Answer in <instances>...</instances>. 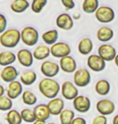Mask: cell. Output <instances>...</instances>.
<instances>
[{"instance_id": "2", "label": "cell", "mask_w": 118, "mask_h": 124, "mask_svg": "<svg viewBox=\"0 0 118 124\" xmlns=\"http://www.w3.org/2000/svg\"><path fill=\"white\" fill-rule=\"evenodd\" d=\"M21 41V31L16 28H9L0 34V44L7 48H13Z\"/></svg>"}, {"instance_id": "16", "label": "cell", "mask_w": 118, "mask_h": 124, "mask_svg": "<svg viewBox=\"0 0 118 124\" xmlns=\"http://www.w3.org/2000/svg\"><path fill=\"white\" fill-rule=\"evenodd\" d=\"M60 69L66 73H72L76 71L77 64L75 59L72 56H66L60 59Z\"/></svg>"}, {"instance_id": "17", "label": "cell", "mask_w": 118, "mask_h": 124, "mask_svg": "<svg viewBox=\"0 0 118 124\" xmlns=\"http://www.w3.org/2000/svg\"><path fill=\"white\" fill-rule=\"evenodd\" d=\"M19 71L14 66L8 65L3 67L2 71L0 72V78L4 82L10 83L11 81H15L19 76Z\"/></svg>"}, {"instance_id": "9", "label": "cell", "mask_w": 118, "mask_h": 124, "mask_svg": "<svg viewBox=\"0 0 118 124\" xmlns=\"http://www.w3.org/2000/svg\"><path fill=\"white\" fill-rule=\"evenodd\" d=\"M96 108L100 115L108 116L114 113L115 110H116V106L112 101L104 98L100 99V101H97Z\"/></svg>"}, {"instance_id": "20", "label": "cell", "mask_w": 118, "mask_h": 124, "mask_svg": "<svg viewBox=\"0 0 118 124\" xmlns=\"http://www.w3.org/2000/svg\"><path fill=\"white\" fill-rule=\"evenodd\" d=\"M114 32L113 30L109 27L103 26L98 29L97 32V38L100 42H109L113 38Z\"/></svg>"}, {"instance_id": "8", "label": "cell", "mask_w": 118, "mask_h": 124, "mask_svg": "<svg viewBox=\"0 0 118 124\" xmlns=\"http://www.w3.org/2000/svg\"><path fill=\"white\" fill-rule=\"evenodd\" d=\"M51 55L55 58H62L63 56H69L71 53V48L67 43L64 42H56L51 46Z\"/></svg>"}, {"instance_id": "44", "label": "cell", "mask_w": 118, "mask_h": 124, "mask_svg": "<svg viewBox=\"0 0 118 124\" xmlns=\"http://www.w3.org/2000/svg\"><path fill=\"white\" fill-rule=\"evenodd\" d=\"M0 124H2V123H0Z\"/></svg>"}, {"instance_id": "5", "label": "cell", "mask_w": 118, "mask_h": 124, "mask_svg": "<svg viewBox=\"0 0 118 124\" xmlns=\"http://www.w3.org/2000/svg\"><path fill=\"white\" fill-rule=\"evenodd\" d=\"M95 17L100 23H109L114 19L115 12L110 7L101 6L99 7V8L95 12Z\"/></svg>"}, {"instance_id": "27", "label": "cell", "mask_w": 118, "mask_h": 124, "mask_svg": "<svg viewBox=\"0 0 118 124\" xmlns=\"http://www.w3.org/2000/svg\"><path fill=\"white\" fill-rule=\"evenodd\" d=\"M59 38V32L56 29L48 30L42 34V39L46 45H53L58 40Z\"/></svg>"}, {"instance_id": "13", "label": "cell", "mask_w": 118, "mask_h": 124, "mask_svg": "<svg viewBox=\"0 0 118 124\" xmlns=\"http://www.w3.org/2000/svg\"><path fill=\"white\" fill-rule=\"evenodd\" d=\"M16 56H17V60H18L19 63L23 67L29 68V67H31L34 63L33 53H31L29 49H27V48L20 49V50L18 51Z\"/></svg>"}, {"instance_id": "33", "label": "cell", "mask_w": 118, "mask_h": 124, "mask_svg": "<svg viewBox=\"0 0 118 124\" xmlns=\"http://www.w3.org/2000/svg\"><path fill=\"white\" fill-rule=\"evenodd\" d=\"M13 106V101L7 95H2L0 97V110L9 111Z\"/></svg>"}, {"instance_id": "34", "label": "cell", "mask_w": 118, "mask_h": 124, "mask_svg": "<svg viewBox=\"0 0 118 124\" xmlns=\"http://www.w3.org/2000/svg\"><path fill=\"white\" fill-rule=\"evenodd\" d=\"M48 4V0H32L31 4V9L32 12L39 14Z\"/></svg>"}, {"instance_id": "38", "label": "cell", "mask_w": 118, "mask_h": 124, "mask_svg": "<svg viewBox=\"0 0 118 124\" xmlns=\"http://www.w3.org/2000/svg\"><path fill=\"white\" fill-rule=\"evenodd\" d=\"M71 124H87V122L82 117H75Z\"/></svg>"}, {"instance_id": "26", "label": "cell", "mask_w": 118, "mask_h": 124, "mask_svg": "<svg viewBox=\"0 0 118 124\" xmlns=\"http://www.w3.org/2000/svg\"><path fill=\"white\" fill-rule=\"evenodd\" d=\"M111 90L110 83L105 79L99 80L95 85V91L100 96H106L109 93Z\"/></svg>"}, {"instance_id": "36", "label": "cell", "mask_w": 118, "mask_h": 124, "mask_svg": "<svg viewBox=\"0 0 118 124\" xmlns=\"http://www.w3.org/2000/svg\"><path fill=\"white\" fill-rule=\"evenodd\" d=\"M61 3L64 7L66 11L72 10L76 6L74 0H61Z\"/></svg>"}, {"instance_id": "22", "label": "cell", "mask_w": 118, "mask_h": 124, "mask_svg": "<svg viewBox=\"0 0 118 124\" xmlns=\"http://www.w3.org/2000/svg\"><path fill=\"white\" fill-rule=\"evenodd\" d=\"M93 49V43L88 37L83 38L78 44V51L81 55L87 56L92 53Z\"/></svg>"}, {"instance_id": "10", "label": "cell", "mask_w": 118, "mask_h": 124, "mask_svg": "<svg viewBox=\"0 0 118 124\" xmlns=\"http://www.w3.org/2000/svg\"><path fill=\"white\" fill-rule=\"evenodd\" d=\"M87 65L91 70L94 72H101L106 67V61L99 55L92 54L87 59Z\"/></svg>"}, {"instance_id": "30", "label": "cell", "mask_w": 118, "mask_h": 124, "mask_svg": "<svg viewBox=\"0 0 118 124\" xmlns=\"http://www.w3.org/2000/svg\"><path fill=\"white\" fill-rule=\"evenodd\" d=\"M21 96L23 102L27 106H34L38 101L37 96L30 90H24Z\"/></svg>"}, {"instance_id": "14", "label": "cell", "mask_w": 118, "mask_h": 124, "mask_svg": "<svg viewBox=\"0 0 118 124\" xmlns=\"http://www.w3.org/2000/svg\"><path fill=\"white\" fill-rule=\"evenodd\" d=\"M23 93V84L21 83L20 81L15 80L8 83V85H7V87L6 89V93L12 100L18 98L19 96L22 95Z\"/></svg>"}, {"instance_id": "18", "label": "cell", "mask_w": 118, "mask_h": 124, "mask_svg": "<svg viewBox=\"0 0 118 124\" xmlns=\"http://www.w3.org/2000/svg\"><path fill=\"white\" fill-rule=\"evenodd\" d=\"M47 105L48 106L51 115L54 116L60 115V114L64 110V101L62 98H57V97L50 99Z\"/></svg>"}, {"instance_id": "4", "label": "cell", "mask_w": 118, "mask_h": 124, "mask_svg": "<svg viewBox=\"0 0 118 124\" xmlns=\"http://www.w3.org/2000/svg\"><path fill=\"white\" fill-rule=\"evenodd\" d=\"M91 82V74L87 69H79L73 75V83L79 88L88 85Z\"/></svg>"}, {"instance_id": "29", "label": "cell", "mask_w": 118, "mask_h": 124, "mask_svg": "<svg viewBox=\"0 0 118 124\" xmlns=\"http://www.w3.org/2000/svg\"><path fill=\"white\" fill-rule=\"evenodd\" d=\"M99 8V0H83L82 9L85 13H95Z\"/></svg>"}, {"instance_id": "21", "label": "cell", "mask_w": 118, "mask_h": 124, "mask_svg": "<svg viewBox=\"0 0 118 124\" xmlns=\"http://www.w3.org/2000/svg\"><path fill=\"white\" fill-rule=\"evenodd\" d=\"M34 59L37 61H44L51 55V50L48 45H39L33 51Z\"/></svg>"}, {"instance_id": "43", "label": "cell", "mask_w": 118, "mask_h": 124, "mask_svg": "<svg viewBox=\"0 0 118 124\" xmlns=\"http://www.w3.org/2000/svg\"><path fill=\"white\" fill-rule=\"evenodd\" d=\"M46 124H56V123H51V122H50V123H47Z\"/></svg>"}, {"instance_id": "40", "label": "cell", "mask_w": 118, "mask_h": 124, "mask_svg": "<svg viewBox=\"0 0 118 124\" xmlns=\"http://www.w3.org/2000/svg\"><path fill=\"white\" fill-rule=\"evenodd\" d=\"M112 124H118V114L116 115L112 118Z\"/></svg>"}, {"instance_id": "35", "label": "cell", "mask_w": 118, "mask_h": 124, "mask_svg": "<svg viewBox=\"0 0 118 124\" xmlns=\"http://www.w3.org/2000/svg\"><path fill=\"white\" fill-rule=\"evenodd\" d=\"M107 123H108L107 117L102 115H99L94 117L92 122V124H107Z\"/></svg>"}, {"instance_id": "11", "label": "cell", "mask_w": 118, "mask_h": 124, "mask_svg": "<svg viewBox=\"0 0 118 124\" xmlns=\"http://www.w3.org/2000/svg\"><path fill=\"white\" fill-rule=\"evenodd\" d=\"M73 107L79 113H87L91 108V101L88 97L78 95L72 101Z\"/></svg>"}, {"instance_id": "31", "label": "cell", "mask_w": 118, "mask_h": 124, "mask_svg": "<svg viewBox=\"0 0 118 124\" xmlns=\"http://www.w3.org/2000/svg\"><path fill=\"white\" fill-rule=\"evenodd\" d=\"M59 116L60 124H71L75 118V113L70 109H64Z\"/></svg>"}, {"instance_id": "7", "label": "cell", "mask_w": 118, "mask_h": 124, "mask_svg": "<svg viewBox=\"0 0 118 124\" xmlns=\"http://www.w3.org/2000/svg\"><path fill=\"white\" fill-rule=\"evenodd\" d=\"M60 64L51 61H44L40 65V72L45 78H53L59 73Z\"/></svg>"}, {"instance_id": "24", "label": "cell", "mask_w": 118, "mask_h": 124, "mask_svg": "<svg viewBox=\"0 0 118 124\" xmlns=\"http://www.w3.org/2000/svg\"><path fill=\"white\" fill-rule=\"evenodd\" d=\"M10 7L14 13L20 14L26 11L30 7V2L28 0H13Z\"/></svg>"}, {"instance_id": "23", "label": "cell", "mask_w": 118, "mask_h": 124, "mask_svg": "<svg viewBox=\"0 0 118 124\" xmlns=\"http://www.w3.org/2000/svg\"><path fill=\"white\" fill-rule=\"evenodd\" d=\"M17 60V56L11 51H2L0 53V65L2 67L11 65Z\"/></svg>"}, {"instance_id": "39", "label": "cell", "mask_w": 118, "mask_h": 124, "mask_svg": "<svg viewBox=\"0 0 118 124\" xmlns=\"http://www.w3.org/2000/svg\"><path fill=\"white\" fill-rule=\"evenodd\" d=\"M5 91H6V90H5V88L1 85V84H0V97H2V95H4Z\"/></svg>"}, {"instance_id": "37", "label": "cell", "mask_w": 118, "mask_h": 124, "mask_svg": "<svg viewBox=\"0 0 118 124\" xmlns=\"http://www.w3.org/2000/svg\"><path fill=\"white\" fill-rule=\"evenodd\" d=\"M7 20L4 15L0 13V34L7 30Z\"/></svg>"}, {"instance_id": "41", "label": "cell", "mask_w": 118, "mask_h": 124, "mask_svg": "<svg viewBox=\"0 0 118 124\" xmlns=\"http://www.w3.org/2000/svg\"><path fill=\"white\" fill-rule=\"evenodd\" d=\"M31 124H46V122H44V121H40V120H35V122L32 123Z\"/></svg>"}, {"instance_id": "42", "label": "cell", "mask_w": 118, "mask_h": 124, "mask_svg": "<svg viewBox=\"0 0 118 124\" xmlns=\"http://www.w3.org/2000/svg\"><path fill=\"white\" fill-rule=\"evenodd\" d=\"M114 62H115V64H116L117 67L118 68V54L116 56V57L114 59Z\"/></svg>"}, {"instance_id": "15", "label": "cell", "mask_w": 118, "mask_h": 124, "mask_svg": "<svg viewBox=\"0 0 118 124\" xmlns=\"http://www.w3.org/2000/svg\"><path fill=\"white\" fill-rule=\"evenodd\" d=\"M56 24L60 29L64 31L71 30L74 26V21L72 17L68 13H62L59 15L56 19Z\"/></svg>"}, {"instance_id": "3", "label": "cell", "mask_w": 118, "mask_h": 124, "mask_svg": "<svg viewBox=\"0 0 118 124\" xmlns=\"http://www.w3.org/2000/svg\"><path fill=\"white\" fill-rule=\"evenodd\" d=\"M39 32L35 28L27 26L21 31V41L28 47L35 45L39 41Z\"/></svg>"}, {"instance_id": "1", "label": "cell", "mask_w": 118, "mask_h": 124, "mask_svg": "<svg viewBox=\"0 0 118 124\" xmlns=\"http://www.w3.org/2000/svg\"><path fill=\"white\" fill-rule=\"evenodd\" d=\"M38 88L43 97L48 99H52L57 97L61 90V85L55 79L44 78L39 82Z\"/></svg>"}, {"instance_id": "19", "label": "cell", "mask_w": 118, "mask_h": 124, "mask_svg": "<svg viewBox=\"0 0 118 124\" xmlns=\"http://www.w3.org/2000/svg\"><path fill=\"white\" fill-rule=\"evenodd\" d=\"M33 110H34V114L35 115L36 120H40L46 122L51 115L47 104H43V103L39 104V105L35 106Z\"/></svg>"}, {"instance_id": "32", "label": "cell", "mask_w": 118, "mask_h": 124, "mask_svg": "<svg viewBox=\"0 0 118 124\" xmlns=\"http://www.w3.org/2000/svg\"><path fill=\"white\" fill-rule=\"evenodd\" d=\"M21 116L23 121L28 123H32L36 120L35 115L34 114V110L29 108H24L21 110Z\"/></svg>"}, {"instance_id": "28", "label": "cell", "mask_w": 118, "mask_h": 124, "mask_svg": "<svg viewBox=\"0 0 118 124\" xmlns=\"http://www.w3.org/2000/svg\"><path fill=\"white\" fill-rule=\"evenodd\" d=\"M5 119L8 124H22V122H23L20 112L14 109L7 111Z\"/></svg>"}, {"instance_id": "6", "label": "cell", "mask_w": 118, "mask_h": 124, "mask_svg": "<svg viewBox=\"0 0 118 124\" xmlns=\"http://www.w3.org/2000/svg\"><path fill=\"white\" fill-rule=\"evenodd\" d=\"M61 94L63 98L68 101H73L79 95V90L77 86L72 81H63L61 85Z\"/></svg>"}, {"instance_id": "12", "label": "cell", "mask_w": 118, "mask_h": 124, "mask_svg": "<svg viewBox=\"0 0 118 124\" xmlns=\"http://www.w3.org/2000/svg\"><path fill=\"white\" fill-rule=\"evenodd\" d=\"M98 55L102 57L105 61H114L115 57L117 55L116 48L111 44H104L98 48Z\"/></svg>"}, {"instance_id": "25", "label": "cell", "mask_w": 118, "mask_h": 124, "mask_svg": "<svg viewBox=\"0 0 118 124\" xmlns=\"http://www.w3.org/2000/svg\"><path fill=\"white\" fill-rule=\"evenodd\" d=\"M19 80L24 85H31L37 80V74L33 70H27L21 74L19 77Z\"/></svg>"}]
</instances>
